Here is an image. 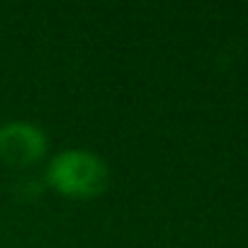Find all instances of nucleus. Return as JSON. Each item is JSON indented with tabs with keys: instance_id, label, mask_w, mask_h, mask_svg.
I'll return each mask as SVG.
<instances>
[{
	"instance_id": "obj_1",
	"label": "nucleus",
	"mask_w": 248,
	"mask_h": 248,
	"mask_svg": "<svg viewBox=\"0 0 248 248\" xmlns=\"http://www.w3.org/2000/svg\"><path fill=\"white\" fill-rule=\"evenodd\" d=\"M46 180L54 190L68 197H95L107 187L109 173L100 156L90 151H63L46 170Z\"/></svg>"
},
{
	"instance_id": "obj_2",
	"label": "nucleus",
	"mask_w": 248,
	"mask_h": 248,
	"mask_svg": "<svg viewBox=\"0 0 248 248\" xmlns=\"http://www.w3.org/2000/svg\"><path fill=\"white\" fill-rule=\"evenodd\" d=\"M46 151V137L27 122H8L0 127V158L10 166H32Z\"/></svg>"
}]
</instances>
